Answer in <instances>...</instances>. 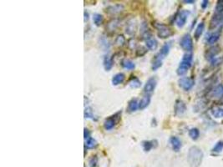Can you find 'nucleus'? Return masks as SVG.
Returning a JSON list of instances; mask_svg holds the SVG:
<instances>
[{"label": "nucleus", "mask_w": 223, "mask_h": 167, "mask_svg": "<svg viewBox=\"0 0 223 167\" xmlns=\"http://www.w3.org/2000/svg\"><path fill=\"white\" fill-rule=\"evenodd\" d=\"M136 30V23H134V21H130L127 23V26H126V30L125 32L127 33L129 35H132L135 34V32Z\"/></svg>", "instance_id": "29"}, {"label": "nucleus", "mask_w": 223, "mask_h": 167, "mask_svg": "<svg viewBox=\"0 0 223 167\" xmlns=\"http://www.w3.org/2000/svg\"><path fill=\"white\" fill-rule=\"evenodd\" d=\"M211 114L214 118H223V108H213L211 110Z\"/></svg>", "instance_id": "27"}, {"label": "nucleus", "mask_w": 223, "mask_h": 167, "mask_svg": "<svg viewBox=\"0 0 223 167\" xmlns=\"http://www.w3.org/2000/svg\"><path fill=\"white\" fill-rule=\"evenodd\" d=\"M189 136L191 137V140L197 141L200 137V130L197 128H191V130H189Z\"/></svg>", "instance_id": "30"}, {"label": "nucleus", "mask_w": 223, "mask_h": 167, "mask_svg": "<svg viewBox=\"0 0 223 167\" xmlns=\"http://www.w3.org/2000/svg\"><path fill=\"white\" fill-rule=\"evenodd\" d=\"M183 3H186V4H192L195 3V1L194 0H184Z\"/></svg>", "instance_id": "41"}, {"label": "nucleus", "mask_w": 223, "mask_h": 167, "mask_svg": "<svg viewBox=\"0 0 223 167\" xmlns=\"http://www.w3.org/2000/svg\"><path fill=\"white\" fill-rule=\"evenodd\" d=\"M209 98L220 100L223 97V84H218L210 90L208 94Z\"/></svg>", "instance_id": "12"}, {"label": "nucleus", "mask_w": 223, "mask_h": 167, "mask_svg": "<svg viewBox=\"0 0 223 167\" xmlns=\"http://www.w3.org/2000/svg\"><path fill=\"white\" fill-rule=\"evenodd\" d=\"M125 43V39L123 35H119L117 39H116V43L118 45H124V43Z\"/></svg>", "instance_id": "36"}, {"label": "nucleus", "mask_w": 223, "mask_h": 167, "mask_svg": "<svg viewBox=\"0 0 223 167\" xmlns=\"http://www.w3.org/2000/svg\"><path fill=\"white\" fill-rule=\"evenodd\" d=\"M220 36H221L220 29H218L217 31L213 32V33L209 35V37L207 38V43L210 44V45H213V44H215V43L219 40Z\"/></svg>", "instance_id": "18"}, {"label": "nucleus", "mask_w": 223, "mask_h": 167, "mask_svg": "<svg viewBox=\"0 0 223 167\" xmlns=\"http://www.w3.org/2000/svg\"><path fill=\"white\" fill-rule=\"evenodd\" d=\"M174 111L176 116H181L184 115L186 111V104L185 102L181 100H177L175 103Z\"/></svg>", "instance_id": "11"}, {"label": "nucleus", "mask_w": 223, "mask_h": 167, "mask_svg": "<svg viewBox=\"0 0 223 167\" xmlns=\"http://www.w3.org/2000/svg\"><path fill=\"white\" fill-rule=\"evenodd\" d=\"M103 64L104 68L106 71H110L113 68L114 65V58L110 55H105L103 59Z\"/></svg>", "instance_id": "20"}, {"label": "nucleus", "mask_w": 223, "mask_h": 167, "mask_svg": "<svg viewBox=\"0 0 223 167\" xmlns=\"http://www.w3.org/2000/svg\"><path fill=\"white\" fill-rule=\"evenodd\" d=\"M97 161H98V158L97 156H92L91 159L90 160V167H95L97 165Z\"/></svg>", "instance_id": "37"}, {"label": "nucleus", "mask_w": 223, "mask_h": 167, "mask_svg": "<svg viewBox=\"0 0 223 167\" xmlns=\"http://www.w3.org/2000/svg\"><path fill=\"white\" fill-rule=\"evenodd\" d=\"M125 79V75L123 73H118L113 76V78L111 79V83L114 86H117L120 84H122Z\"/></svg>", "instance_id": "21"}, {"label": "nucleus", "mask_w": 223, "mask_h": 167, "mask_svg": "<svg viewBox=\"0 0 223 167\" xmlns=\"http://www.w3.org/2000/svg\"><path fill=\"white\" fill-rule=\"evenodd\" d=\"M169 141H170V144H171L172 150H174V151L178 152V151L180 150L181 147H182V142H181V141H180L178 137H176V136H171Z\"/></svg>", "instance_id": "14"}, {"label": "nucleus", "mask_w": 223, "mask_h": 167, "mask_svg": "<svg viewBox=\"0 0 223 167\" xmlns=\"http://www.w3.org/2000/svg\"><path fill=\"white\" fill-rule=\"evenodd\" d=\"M192 60H193V55L191 53H186L183 55L182 59L176 69L177 75L180 76L185 75L192 65Z\"/></svg>", "instance_id": "2"}, {"label": "nucleus", "mask_w": 223, "mask_h": 167, "mask_svg": "<svg viewBox=\"0 0 223 167\" xmlns=\"http://www.w3.org/2000/svg\"><path fill=\"white\" fill-rule=\"evenodd\" d=\"M223 26V14H215L211 18L209 28L211 30L219 29H220Z\"/></svg>", "instance_id": "6"}, {"label": "nucleus", "mask_w": 223, "mask_h": 167, "mask_svg": "<svg viewBox=\"0 0 223 167\" xmlns=\"http://www.w3.org/2000/svg\"><path fill=\"white\" fill-rule=\"evenodd\" d=\"M145 46L149 50L154 51V50H156L158 48V41L152 35L150 36V37H148L147 39H145Z\"/></svg>", "instance_id": "15"}, {"label": "nucleus", "mask_w": 223, "mask_h": 167, "mask_svg": "<svg viewBox=\"0 0 223 167\" xmlns=\"http://www.w3.org/2000/svg\"><path fill=\"white\" fill-rule=\"evenodd\" d=\"M93 21L96 26H100L104 21V17L100 14H95L93 15Z\"/></svg>", "instance_id": "32"}, {"label": "nucleus", "mask_w": 223, "mask_h": 167, "mask_svg": "<svg viewBox=\"0 0 223 167\" xmlns=\"http://www.w3.org/2000/svg\"><path fill=\"white\" fill-rule=\"evenodd\" d=\"M163 64V60L162 59H160L158 58H154L153 61H152V65H151V69L153 71H156L158 69H160V67L162 66Z\"/></svg>", "instance_id": "31"}, {"label": "nucleus", "mask_w": 223, "mask_h": 167, "mask_svg": "<svg viewBox=\"0 0 223 167\" xmlns=\"http://www.w3.org/2000/svg\"><path fill=\"white\" fill-rule=\"evenodd\" d=\"M223 62V59L222 58H217V59H214L212 61V63H211V65L212 67H217L219 65H221Z\"/></svg>", "instance_id": "35"}, {"label": "nucleus", "mask_w": 223, "mask_h": 167, "mask_svg": "<svg viewBox=\"0 0 223 167\" xmlns=\"http://www.w3.org/2000/svg\"><path fill=\"white\" fill-rule=\"evenodd\" d=\"M218 103H219V104H221V105H223V97L218 100Z\"/></svg>", "instance_id": "42"}, {"label": "nucleus", "mask_w": 223, "mask_h": 167, "mask_svg": "<svg viewBox=\"0 0 223 167\" xmlns=\"http://www.w3.org/2000/svg\"><path fill=\"white\" fill-rule=\"evenodd\" d=\"M90 130L86 129V128H84V140H86V139L90 138Z\"/></svg>", "instance_id": "38"}, {"label": "nucleus", "mask_w": 223, "mask_h": 167, "mask_svg": "<svg viewBox=\"0 0 223 167\" xmlns=\"http://www.w3.org/2000/svg\"><path fill=\"white\" fill-rule=\"evenodd\" d=\"M208 3L209 1H207V0H204V1H202V2H201V8H202V9H206V7L208 6Z\"/></svg>", "instance_id": "39"}, {"label": "nucleus", "mask_w": 223, "mask_h": 167, "mask_svg": "<svg viewBox=\"0 0 223 167\" xmlns=\"http://www.w3.org/2000/svg\"><path fill=\"white\" fill-rule=\"evenodd\" d=\"M139 109V102L136 98L131 99V100L128 102L127 104V112L134 113Z\"/></svg>", "instance_id": "17"}, {"label": "nucleus", "mask_w": 223, "mask_h": 167, "mask_svg": "<svg viewBox=\"0 0 223 167\" xmlns=\"http://www.w3.org/2000/svg\"><path fill=\"white\" fill-rule=\"evenodd\" d=\"M215 14H223V1H221V0L217 1V5H216V9H215Z\"/></svg>", "instance_id": "34"}, {"label": "nucleus", "mask_w": 223, "mask_h": 167, "mask_svg": "<svg viewBox=\"0 0 223 167\" xmlns=\"http://www.w3.org/2000/svg\"><path fill=\"white\" fill-rule=\"evenodd\" d=\"M223 150V141H219L217 142V144L215 145L214 147L212 148V151L213 153L218 154V153L221 152Z\"/></svg>", "instance_id": "33"}, {"label": "nucleus", "mask_w": 223, "mask_h": 167, "mask_svg": "<svg viewBox=\"0 0 223 167\" xmlns=\"http://www.w3.org/2000/svg\"><path fill=\"white\" fill-rule=\"evenodd\" d=\"M204 154L198 146H191L189 149L187 161L191 167H200L203 161Z\"/></svg>", "instance_id": "1"}, {"label": "nucleus", "mask_w": 223, "mask_h": 167, "mask_svg": "<svg viewBox=\"0 0 223 167\" xmlns=\"http://www.w3.org/2000/svg\"><path fill=\"white\" fill-rule=\"evenodd\" d=\"M171 43L172 42H167V43H164V45L161 47V49L160 50V52L157 54L155 57L158 58L160 59H164L167 55H169L170 53V50H171Z\"/></svg>", "instance_id": "13"}, {"label": "nucleus", "mask_w": 223, "mask_h": 167, "mask_svg": "<svg viewBox=\"0 0 223 167\" xmlns=\"http://www.w3.org/2000/svg\"><path fill=\"white\" fill-rule=\"evenodd\" d=\"M151 95H145L141 98V100L139 102V109L140 110H145V108L149 106V104H151Z\"/></svg>", "instance_id": "19"}, {"label": "nucleus", "mask_w": 223, "mask_h": 167, "mask_svg": "<svg viewBox=\"0 0 223 167\" xmlns=\"http://www.w3.org/2000/svg\"><path fill=\"white\" fill-rule=\"evenodd\" d=\"M180 46L181 47L183 50H185L187 53H191L194 48L193 40H192L191 35L189 34H185L183 35V37L180 41Z\"/></svg>", "instance_id": "5"}, {"label": "nucleus", "mask_w": 223, "mask_h": 167, "mask_svg": "<svg viewBox=\"0 0 223 167\" xmlns=\"http://www.w3.org/2000/svg\"><path fill=\"white\" fill-rule=\"evenodd\" d=\"M121 65L123 68H125V69H128V70H133L136 68V64L130 59H124L121 62Z\"/></svg>", "instance_id": "28"}, {"label": "nucleus", "mask_w": 223, "mask_h": 167, "mask_svg": "<svg viewBox=\"0 0 223 167\" xmlns=\"http://www.w3.org/2000/svg\"><path fill=\"white\" fill-rule=\"evenodd\" d=\"M84 21L86 22V21L89 20V18H89L90 17V15H89V13L86 11H84Z\"/></svg>", "instance_id": "40"}, {"label": "nucleus", "mask_w": 223, "mask_h": 167, "mask_svg": "<svg viewBox=\"0 0 223 167\" xmlns=\"http://www.w3.org/2000/svg\"><path fill=\"white\" fill-rule=\"evenodd\" d=\"M157 85V79L156 77H151L148 79L146 81L145 86H144V93L145 95H151V93L154 92Z\"/></svg>", "instance_id": "9"}, {"label": "nucleus", "mask_w": 223, "mask_h": 167, "mask_svg": "<svg viewBox=\"0 0 223 167\" xmlns=\"http://www.w3.org/2000/svg\"><path fill=\"white\" fill-rule=\"evenodd\" d=\"M84 115L85 119H90V120L95 121L98 120V118H97L95 115V114H94V111H93V109L91 107H86V108L84 109Z\"/></svg>", "instance_id": "23"}, {"label": "nucleus", "mask_w": 223, "mask_h": 167, "mask_svg": "<svg viewBox=\"0 0 223 167\" xmlns=\"http://www.w3.org/2000/svg\"><path fill=\"white\" fill-rule=\"evenodd\" d=\"M204 29H205V23L204 22H201L197 25L194 33V38L196 39V40H198L200 39L201 35L203 34Z\"/></svg>", "instance_id": "22"}, {"label": "nucleus", "mask_w": 223, "mask_h": 167, "mask_svg": "<svg viewBox=\"0 0 223 167\" xmlns=\"http://www.w3.org/2000/svg\"><path fill=\"white\" fill-rule=\"evenodd\" d=\"M220 52L221 47L219 45H213L206 50V52L205 53V58L208 61H212L214 59H216V56Z\"/></svg>", "instance_id": "10"}, {"label": "nucleus", "mask_w": 223, "mask_h": 167, "mask_svg": "<svg viewBox=\"0 0 223 167\" xmlns=\"http://www.w3.org/2000/svg\"><path fill=\"white\" fill-rule=\"evenodd\" d=\"M129 85L131 88L137 89V88H140V87L141 86V81L139 79L136 77V76H132V78L129 81Z\"/></svg>", "instance_id": "26"}, {"label": "nucleus", "mask_w": 223, "mask_h": 167, "mask_svg": "<svg viewBox=\"0 0 223 167\" xmlns=\"http://www.w3.org/2000/svg\"><path fill=\"white\" fill-rule=\"evenodd\" d=\"M189 15H190V11H188V10L184 9V10H181V11L179 12V14H177L176 20V26L179 29H182L183 27L185 26Z\"/></svg>", "instance_id": "8"}, {"label": "nucleus", "mask_w": 223, "mask_h": 167, "mask_svg": "<svg viewBox=\"0 0 223 167\" xmlns=\"http://www.w3.org/2000/svg\"><path fill=\"white\" fill-rule=\"evenodd\" d=\"M155 28L157 30V35L160 39H167L174 35V32L167 25L161 23H155Z\"/></svg>", "instance_id": "4"}, {"label": "nucleus", "mask_w": 223, "mask_h": 167, "mask_svg": "<svg viewBox=\"0 0 223 167\" xmlns=\"http://www.w3.org/2000/svg\"><path fill=\"white\" fill-rule=\"evenodd\" d=\"M97 145H98L97 141L94 138H92V137H90V138L85 140V143H84L85 148H87V149H95V148L97 147Z\"/></svg>", "instance_id": "24"}, {"label": "nucleus", "mask_w": 223, "mask_h": 167, "mask_svg": "<svg viewBox=\"0 0 223 167\" xmlns=\"http://www.w3.org/2000/svg\"><path fill=\"white\" fill-rule=\"evenodd\" d=\"M141 145L145 152H149L151 149L156 148V147L158 145V141H157L156 140H153V141H142Z\"/></svg>", "instance_id": "16"}, {"label": "nucleus", "mask_w": 223, "mask_h": 167, "mask_svg": "<svg viewBox=\"0 0 223 167\" xmlns=\"http://www.w3.org/2000/svg\"><path fill=\"white\" fill-rule=\"evenodd\" d=\"M121 115L122 111L120 110L118 112H116V114L110 115L108 118H106L104 121V129L105 130H113L114 128L119 124L120 121L121 120Z\"/></svg>", "instance_id": "3"}, {"label": "nucleus", "mask_w": 223, "mask_h": 167, "mask_svg": "<svg viewBox=\"0 0 223 167\" xmlns=\"http://www.w3.org/2000/svg\"><path fill=\"white\" fill-rule=\"evenodd\" d=\"M122 9H123V5H121V4H116V5L109 7L106 12L110 13V14H118L120 12H121Z\"/></svg>", "instance_id": "25"}, {"label": "nucleus", "mask_w": 223, "mask_h": 167, "mask_svg": "<svg viewBox=\"0 0 223 167\" xmlns=\"http://www.w3.org/2000/svg\"><path fill=\"white\" fill-rule=\"evenodd\" d=\"M178 84L183 90L189 91L194 87L195 80L190 77H182L178 80Z\"/></svg>", "instance_id": "7"}]
</instances>
